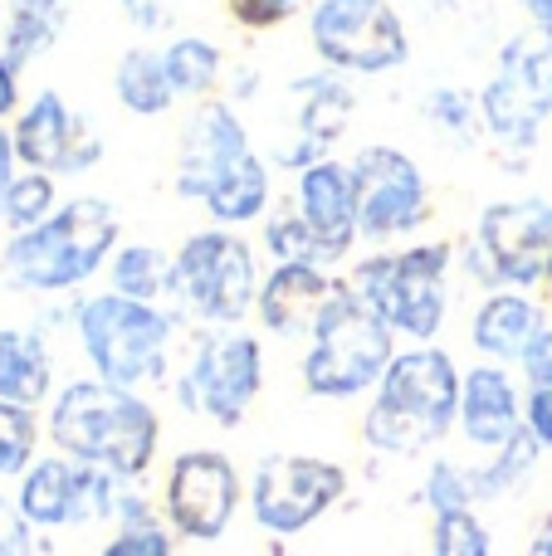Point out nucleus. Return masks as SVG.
Masks as SVG:
<instances>
[{
	"instance_id": "obj_31",
	"label": "nucleus",
	"mask_w": 552,
	"mask_h": 556,
	"mask_svg": "<svg viewBox=\"0 0 552 556\" xmlns=\"http://www.w3.org/2000/svg\"><path fill=\"white\" fill-rule=\"evenodd\" d=\"M264 250H269L279 264H323L318 244H313L309 225L299 220V211L269 215V225H264Z\"/></svg>"
},
{
	"instance_id": "obj_3",
	"label": "nucleus",
	"mask_w": 552,
	"mask_h": 556,
	"mask_svg": "<svg viewBox=\"0 0 552 556\" xmlns=\"http://www.w3.org/2000/svg\"><path fill=\"white\" fill-rule=\"evenodd\" d=\"M460 386L465 371L446 346L397 352L362 420V440L377 454H421L460 425Z\"/></svg>"
},
{
	"instance_id": "obj_36",
	"label": "nucleus",
	"mask_w": 552,
	"mask_h": 556,
	"mask_svg": "<svg viewBox=\"0 0 552 556\" xmlns=\"http://www.w3.org/2000/svg\"><path fill=\"white\" fill-rule=\"evenodd\" d=\"M20 162H15V142H10V127H0V195H5V186L15 181Z\"/></svg>"
},
{
	"instance_id": "obj_13",
	"label": "nucleus",
	"mask_w": 552,
	"mask_h": 556,
	"mask_svg": "<svg viewBox=\"0 0 552 556\" xmlns=\"http://www.w3.org/2000/svg\"><path fill=\"white\" fill-rule=\"evenodd\" d=\"M348 493V469L318 454H269L250 479V513L269 538H299Z\"/></svg>"
},
{
	"instance_id": "obj_15",
	"label": "nucleus",
	"mask_w": 552,
	"mask_h": 556,
	"mask_svg": "<svg viewBox=\"0 0 552 556\" xmlns=\"http://www.w3.org/2000/svg\"><path fill=\"white\" fill-rule=\"evenodd\" d=\"M117 479L93 464H78L68 454H45L20 473L15 489V513L25 528L54 532V528H78L103 513H117Z\"/></svg>"
},
{
	"instance_id": "obj_11",
	"label": "nucleus",
	"mask_w": 552,
	"mask_h": 556,
	"mask_svg": "<svg viewBox=\"0 0 552 556\" xmlns=\"http://www.w3.org/2000/svg\"><path fill=\"white\" fill-rule=\"evenodd\" d=\"M260 391H264V346L260 337L235 332V327L205 332L196 342L191 362H186L181 381H176L181 410L201 415V420L221 425V430H235Z\"/></svg>"
},
{
	"instance_id": "obj_10",
	"label": "nucleus",
	"mask_w": 552,
	"mask_h": 556,
	"mask_svg": "<svg viewBox=\"0 0 552 556\" xmlns=\"http://www.w3.org/2000/svg\"><path fill=\"white\" fill-rule=\"evenodd\" d=\"M260 260L240 230H196L176 250V303L205 327H235L254 313Z\"/></svg>"
},
{
	"instance_id": "obj_7",
	"label": "nucleus",
	"mask_w": 552,
	"mask_h": 556,
	"mask_svg": "<svg viewBox=\"0 0 552 556\" xmlns=\"http://www.w3.org/2000/svg\"><path fill=\"white\" fill-rule=\"evenodd\" d=\"M450 240L381 250L352 269V288L381 313V323L411 342H436L450 313Z\"/></svg>"
},
{
	"instance_id": "obj_4",
	"label": "nucleus",
	"mask_w": 552,
	"mask_h": 556,
	"mask_svg": "<svg viewBox=\"0 0 552 556\" xmlns=\"http://www.w3.org/2000/svg\"><path fill=\"white\" fill-rule=\"evenodd\" d=\"M117 211L103 195H74L45 225L0 244V278L15 293H74L117 254Z\"/></svg>"
},
{
	"instance_id": "obj_8",
	"label": "nucleus",
	"mask_w": 552,
	"mask_h": 556,
	"mask_svg": "<svg viewBox=\"0 0 552 556\" xmlns=\"http://www.w3.org/2000/svg\"><path fill=\"white\" fill-rule=\"evenodd\" d=\"M485 132L504 152H514V166H524L538 152L548 117H552V29H524L499 49V68L479 93Z\"/></svg>"
},
{
	"instance_id": "obj_28",
	"label": "nucleus",
	"mask_w": 552,
	"mask_h": 556,
	"mask_svg": "<svg viewBox=\"0 0 552 556\" xmlns=\"http://www.w3.org/2000/svg\"><path fill=\"white\" fill-rule=\"evenodd\" d=\"M524 381H528V395H524V425L543 450H552V323L534 337V346L524 352Z\"/></svg>"
},
{
	"instance_id": "obj_34",
	"label": "nucleus",
	"mask_w": 552,
	"mask_h": 556,
	"mask_svg": "<svg viewBox=\"0 0 552 556\" xmlns=\"http://www.w3.org/2000/svg\"><path fill=\"white\" fill-rule=\"evenodd\" d=\"M225 5H230L235 25H244V29H274V25H284V20H289L293 10L303 5V0H225Z\"/></svg>"
},
{
	"instance_id": "obj_9",
	"label": "nucleus",
	"mask_w": 552,
	"mask_h": 556,
	"mask_svg": "<svg viewBox=\"0 0 552 556\" xmlns=\"http://www.w3.org/2000/svg\"><path fill=\"white\" fill-rule=\"evenodd\" d=\"M465 274L479 288H534L548 283L552 269V201L543 195H518L494 201L479 211L475 230L465 235Z\"/></svg>"
},
{
	"instance_id": "obj_39",
	"label": "nucleus",
	"mask_w": 552,
	"mask_h": 556,
	"mask_svg": "<svg viewBox=\"0 0 552 556\" xmlns=\"http://www.w3.org/2000/svg\"><path fill=\"white\" fill-rule=\"evenodd\" d=\"M548 298H552V269H548Z\"/></svg>"
},
{
	"instance_id": "obj_6",
	"label": "nucleus",
	"mask_w": 552,
	"mask_h": 556,
	"mask_svg": "<svg viewBox=\"0 0 552 556\" xmlns=\"http://www.w3.org/2000/svg\"><path fill=\"white\" fill-rule=\"evenodd\" d=\"M74 332L98 381L142 391V386L166 376L176 323L166 307L137 303V298L108 288V293H93L74 307Z\"/></svg>"
},
{
	"instance_id": "obj_20",
	"label": "nucleus",
	"mask_w": 552,
	"mask_h": 556,
	"mask_svg": "<svg viewBox=\"0 0 552 556\" xmlns=\"http://www.w3.org/2000/svg\"><path fill=\"white\" fill-rule=\"evenodd\" d=\"M460 430L479 450H504L509 440H518L528 430L524 395L509 381L504 366L479 362L465 371V386H460Z\"/></svg>"
},
{
	"instance_id": "obj_33",
	"label": "nucleus",
	"mask_w": 552,
	"mask_h": 556,
	"mask_svg": "<svg viewBox=\"0 0 552 556\" xmlns=\"http://www.w3.org/2000/svg\"><path fill=\"white\" fill-rule=\"evenodd\" d=\"M98 556H172V532L156 518H127Z\"/></svg>"
},
{
	"instance_id": "obj_1",
	"label": "nucleus",
	"mask_w": 552,
	"mask_h": 556,
	"mask_svg": "<svg viewBox=\"0 0 552 556\" xmlns=\"http://www.w3.org/2000/svg\"><path fill=\"white\" fill-rule=\"evenodd\" d=\"M176 195L201 201L215 225L240 230L269 211V166L230 103H201L176 142Z\"/></svg>"
},
{
	"instance_id": "obj_30",
	"label": "nucleus",
	"mask_w": 552,
	"mask_h": 556,
	"mask_svg": "<svg viewBox=\"0 0 552 556\" xmlns=\"http://www.w3.org/2000/svg\"><path fill=\"white\" fill-rule=\"evenodd\" d=\"M489 528L479 522L475 508H450L436 513V528H430V552L426 556H489Z\"/></svg>"
},
{
	"instance_id": "obj_22",
	"label": "nucleus",
	"mask_w": 552,
	"mask_h": 556,
	"mask_svg": "<svg viewBox=\"0 0 552 556\" xmlns=\"http://www.w3.org/2000/svg\"><path fill=\"white\" fill-rule=\"evenodd\" d=\"M543 327L548 317L534 298L518 293V288H499V293H485V303L469 317V342L494 366H504V362H524V352L534 346V337Z\"/></svg>"
},
{
	"instance_id": "obj_35",
	"label": "nucleus",
	"mask_w": 552,
	"mask_h": 556,
	"mask_svg": "<svg viewBox=\"0 0 552 556\" xmlns=\"http://www.w3.org/2000/svg\"><path fill=\"white\" fill-rule=\"evenodd\" d=\"M20 108H25V103H20V68L0 54V127L15 123Z\"/></svg>"
},
{
	"instance_id": "obj_16",
	"label": "nucleus",
	"mask_w": 552,
	"mask_h": 556,
	"mask_svg": "<svg viewBox=\"0 0 552 556\" xmlns=\"http://www.w3.org/2000/svg\"><path fill=\"white\" fill-rule=\"evenodd\" d=\"M240 469L221 450H181L166 469V522L191 542H221L240 513Z\"/></svg>"
},
{
	"instance_id": "obj_37",
	"label": "nucleus",
	"mask_w": 552,
	"mask_h": 556,
	"mask_svg": "<svg viewBox=\"0 0 552 556\" xmlns=\"http://www.w3.org/2000/svg\"><path fill=\"white\" fill-rule=\"evenodd\" d=\"M518 5L528 10V20H534L538 29H552V0H518Z\"/></svg>"
},
{
	"instance_id": "obj_23",
	"label": "nucleus",
	"mask_w": 552,
	"mask_h": 556,
	"mask_svg": "<svg viewBox=\"0 0 552 556\" xmlns=\"http://www.w3.org/2000/svg\"><path fill=\"white\" fill-rule=\"evenodd\" d=\"M54 391L49 342L29 327H0V401L45 405Z\"/></svg>"
},
{
	"instance_id": "obj_18",
	"label": "nucleus",
	"mask_w": 552,
	"mask_h": 556,
	"mask_svg": "<svg viewBox=\"0 0 552 556\" xmlns=\"http://www.w3.org/2000/svg\"><path fill=\"white\" fill-rule=\"evenodd\" d=\"M348 123H352V88L342 84L338 68H323V74L289 84V137L274 142V166L309 172V166L328 162V147L348 132Z\"/></svg>"
},
{
	"instance_id": "obj_21",
	"label": "nucleus",
	"mask_w": 552,
	"mask_h": 556,
	"mask_svg": "<svg viewBox=\"0 0 552 556\" xmlns=\"http://www.w3.org/2000/svg\"><path fill=\"white\" fill-rule=\"evenodd\" d=\"M333 283L338 278L323 269V264H274L269 278L260 283V298H254V317L274 337H309L323 303H328Z\"/></svg>"
},
{
	"instance_id": "obj_2",
	"label": "nucleus",
	"mask_w": 552,
	"mask_h": 556,
	"mask_svg": "<svg viewBox=\"0 0 552 556\" xmlns=\"http://www.w3.org/2000/svg\"><path fill=\"white\" fill-rule=\"evenodd\" d=\"M45 430L54 450L68 459L93 464L113 479H142L156 459V444H162V415L137 391L88 376V381L59 386V395L49 401Z\"/></svg>"
},
{
	"instance_id": "obj_38",
	"label": "nucleus",
	"mask_w": 552,
	"mask_h": 556,
	"mask_svg": "<svg viewBox=\"0 0 552 556\" xmlns=\"http://www.w3.org/2000/svg\"><path fill=\"white\" fill-rule=\"evenodd\" d=\"M528 556H552V518L538 528V538H534V547H528Z\"/></svg>"
},
{
	"instance_id": "obj_19",
	"label": "nucleus",
	"mask_w": 552,
	"mask_h": 556,
	"mask_svg": "<svg viewBox=\"0 0 552 556\" xmlns=\"http://www.w3.org/2000/svg\"><path fill=\"white\" fill-rule=\"evenodd\" d=\"M293 211L299 220L309 225L313 244H318L323 264L342 260L352 244L362 240V225H357V181H352V166L348 162H318L309 172H299L293 181Z\"/></svg>"
},
{
	"instance_id": "obj_14",
	"label": "nucleus",
	"mask_w": 552,
	"mask_h": 556,
	"mask_svg": "<svg viewBox=\"0 0 552 556\" xmlns=\"http://www.w3.org/2000/svg\"><path fill=\"white\" fill-rule=\"evenodd\" d=\"M348 166L357 181L362 240L391 244L430 220V181L401 147H362Z\"/></svg>"
},
{
	"instance_id": "obj_32",
	"label": "nucleus",
	"mask_w": 552,
	"mask_h": 556,
	"mask_svg": "<svg viewBox=\"0 0 552 556\" xmlns=\"http://www.w3.org/2000/svg\"><path fill=\"white\" fill-rule=\"evenodd\" d=\"M426 117L440 123L446 132H455V137H475L479 127H485V117H479V98L460 93V88H440V93H430Z\"/></svg>"
},
{
	"instance_id": "obj_24",
	"label": "nucleus",
	"mask_w": 552,
	"mask_h": 556,
	"mask_svg": "<svg viewBox=\"0 0 552 556\" xmlns=\"http://www.w3.org/2000/svg\"><path fill=\"white\" fill-rule=\"evenodd\" d=\"M113 93L133 117H162L176 103L172 74H166V54L152 45H137L117 59L113 68Z\"/></svg>"
},
{
	"instance_id": "obj_29",
	"label": "nucleus",
	"mask_w": 552,
	"mask_h": 556,
	"mask_svg": "<svg viewBox=\"0 0 552 556\" xmlns=\"http://www.w3.org/2000/svg\"><path fill=\"white\" fill-rule=\"evenodd\" d=\"M39 450V415L35 405L0 401V479H20Z\"/></svg>"
},
{
	"instance_id": "obj_27",
	"label": "nucleus",
	"mask_w": 552,
	"mask_h": 556,
	"mask_svg": "<svg viewBox=\"0 0 552 556\" xmlns=\"http://www.w3.org/2000/svg\"><path fill=\"white\" fill-rule=\"evenodd\" d=\"M59 205L64 201H59L54 176L25 172V166H20L15 181H10L5 195H0V225H5L10 235H25V230H35V225H45Z\"/></svg>"
},
{
	"instance_id": "obj_26",
	"label": "nucleus",
	"mask_w": 552,
	"mask_h": 556,
	"mask_svg": "<svg viewBox=\"0 0 552 556\" xmlns=\"http://www.w3.org/2000/svg\"><path fill=\"white\" fill-rule=\"evenodd\" d=\"M166 54V74H172L176 98H191V103H205L221 84V49L205 35H181L162 49Z\"/></svg>"
},
{
	"instance_id": "obj_5",
	"label": "nucleus",
	"mask_w": 552,
	"mask_h": 556,
	"mask_svg": "<svg viewBox=\"0 0 552 556\" xmlns=\"http://www.w3.org/2000/svg\"><path fill=\"white\" fill-rule=\"evenodd\" d=\"M391 356H397V332L352 288V278H338L309 332L303 391L318 395V401H352L362 391H377Z\"/></svg>"
},
{
	"instance_id": "obj_25",
	"label": "nucleus",
	"mask_w": 552,
	"mask_h": 556,
	"mask_svg": "<svg viewBox=\"0 0 552 556\" xmlns=\"http://www.w3.org/2000/svg\"><path fill=\"white\" fill-rule=\"evenodd\" d=\"M108 288L137 303H162L176 293V254L156 250V244H123L108 260Z\"/></svg>"
},
{
	"instance_id": "obj_12",
	"label": "nucleus",
	"mask_w": 552,
	"mask_h": 556,
	"mask_svg": "<svg viewBox=\"0 0 552 556\" xmlns=\"http://www.w3.org/2000/svg\"><path fill=\"white\" fill-rule=\"evenodd\" d=\"M309 39L338 74H391L411 59L406 20L391 0H313Z\"/></svg>"
},
{
	"instance_id": "obj_17",
	"label": "nucleus",
	"mask_w": 552,
	"mask_h": 556,
	"mask_svg": "<svg viewBox=\"0 0 552 556\" xmlns=\"http://www.w3.org/2000/svg\"><path fill=\"white\" fill-rule=\"evenodd\" d=\"M10 142H15V162L25 172L45 176H84L88 166H98L103 142L93 137V127L64 103L59 88H39L10 123Z\"/></svg>"
}]
</instances>
